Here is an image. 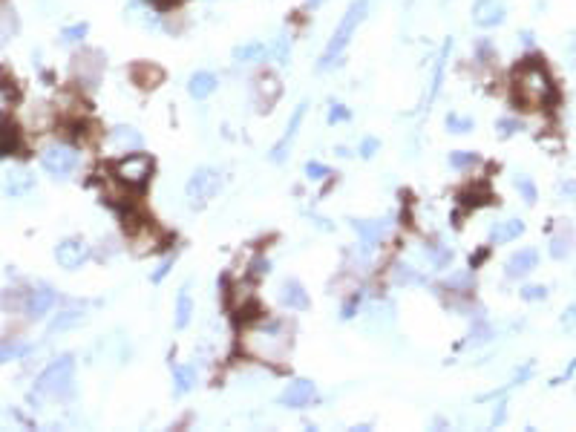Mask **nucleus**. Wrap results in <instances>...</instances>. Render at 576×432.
Returning a JSON list of instances; mask_svg holds the SVG:
<instances>
[{"mask_svg": "<svg viewBox=\"0 0 576 432\" xmlns=\"http://www.w3.org/2000/svg\"><path fill=\"white\" fill-rule=\"evenodd\" d=\"M219 185H222V179H219V173L214 170V167H196L193 176L188 179V185H185L188 205L190 207H205L210 199L216 196Z\"/></svg>", "mask_w": 576, "mask_h": 432, "instance_id": "4", "label": "nucleus"}, {"mask_svg": "<svg viewBox=\"0 0 576 432\" xmlns=\"http://www.w3.org/2000/svg\"><path fill=\"white\" fill-rule=\"evenodd\" d=\"M377 150H381V142H377V138H372V136H369V138H363V142H360V150H358V153H360L363 159H372Z\"/></svg>", "mask_w": 576, "mask_h": 432, "instance_id": "37", "label": "nucleus"}, {"mask_svg": "<svg viewBox=\"0 0 576 432\" xmlns=\"http://www.w3.org/2000/svg\"><path fill=\"white\" fill-rule=\"evenodd\" d=\"M308 3H312V6H320V3H326V0H308Z\"/></svg>", "mask_w": 576, "mask_h": 432, "instance_id": "47", "label": "nucleus"}, {"mask_svg": "<svg viewBox=\"0 0 576 432\" xmlns=\"http://www.w3.org/2000/svg\"><path fill=\"white\" fill-rule=\"evenodd\" d=\"M58 303V294H55L52 288H32L29 294H26V303H23V312L29 320H40L44 314L52 312V305Z\"/></svg>", "mask_w": 576, "mask_h": 432, "instance_id": "10", "label": "nucleus"}, {"mask_svg": "<svg viewBox=\"0 0 576 432\" xmlns=\"http://www.w3.org/2000/svg\"><path fill=\"white\" fill-rule=\"evenodd\" d=\"M288 52H291V38H288V35H279L277 47H274L277 61H279V64H286V61H288Z\"/></svg>", "mask_w": 576, "mask_h": 432, "instance_id": "34", "label": "nucleus"}, {"mask_svg": "<svg viewBox=\"0 0 576 432\" xmlns=\"http://www.w3.org/2000/svg\"><path fill=\"white\" fill-rule=\"evenodd\" d=\"M190 314H193V300H190V283H185L179 288V294H176V309H173V326L181 331V329H188L190 323Z\"/></svg>", "mask_w": 576, "mask_h": 432, "instance_id": "17", "label": "nucleus"}, {"mask_svg": "<svg viewBox=\"0 0 576 432\" xmlns=\"http://www.w3.org/2000/svg\"><path fill=\"white\" fill-rule=\"evenodd\" d=\"M265 55V44L262 40H248V44H242V47H236L234 49V61H240V64H254V61H260Z\"/></svg>", "mask_w": 576, "mask_h": 432, "instance_id": "22", "label": "nucleus"}, {"mask_svg": "<svg viewBox=\"0 0 576 432\" xmlns=\"http://www.w3.org/2000/svg\"><path fill=\"white\" fill-rule=\"evenodd\" d=\"M87 32H90L87 23H73V26H66V29H61V40L64 44H75V40H81Z\"/></svg>", "mask_w": 576, "mask_h": 432, "instance_id": "30", "label": "nucleus"}, {"mask_svg": "<svg viewBox=\"0 0 576 432\" xmlns=\"http://www.w3.org/2000/svg\"><path fill=\"white\" fill-rule=\"evenodd\" d=\"M516 188L522 190V196H525V202H527V205L536 202V188H533V182H530L527 176H518V179H516Z\"/></svg>", "mask_w": 576, "mask_h": 432, "instance_id": "31", "label": "nucleus"}, {"mask_svg": "<svg viewBox=\"0 0 576 432\" xmlns=\"http://www.w3.org/2000/svg\"><path fill=\"white\" fill-rule=\"evenodd\" d=\"M395 283H424V277L415 274L412 266H401V268L395 271Z\"/></svg>", "mask_w": 576, "mask_h": 432, "instance_id": "33", "label": "nucleus"}, {"mask_svg": "<svg viewBox=\"0 0 576 432\" xmlns=\"http://www.w3.org/2000/svg\"><path fill=\"white\" fill-rule=\"evenodd\" d=\"M78 323H84V314L75 312V309H69V312H61L58 317H55L47 331L49 334H58V331H66V329H75Z\"/></svg>", "mask_w": 576, "mask_h": 432, "instance_id": "23", "label": "nucleus"}, {"mask_svg": "<svg viewBox=\"0 0 576 432\" xmlns=\"http://www.w3.org/2000/svg\"><path fill=\"white\" fill-rule=\"evenodd\" d=\"M536 266H539V251L536 248H522L518 254H513L508 262H504V271H508L510 280H516V277H527Z\"/></svg>", "mask_w": 576, "mask_h": 432, "instance_id": "13", "label": "nucleus"}, {"mask_svg": "<svg viewBox=\"0 0 576 432\" xmlns=\"http://www.w3.org/2000/svg\"><path fill=\"white\" fill-rule=\"evenodd\" d=\"M171 266H173V257H164V262H162V266L156 268V274H153L150 280H153V283H162V280H164V274L171 271Z\"/></svg>", "mask_w": 576, "mask_h": 432, "instance_id": "40", "label": "nucleus"}, {"mask_svg": "<svg viewBox=\"0 0 576 432\" xmlns=\"http://www.w3.org/2000/svg\"><path fill=\"white\" fill-rule=\"evenodd\" d=\"M40 167H44L49 176L64 179V176H69L78 167V150L66 147V144L47 147L44 153H40Z\"/></svg>", "mask_w": 576, "mask_h": 432, "instance_id": "6", "label": "nucleus"}, {"mask_svg": "<svg viewBox=\"0 0 576 432\" xmlns=\"http://www.w3.org/2000/svg\"><path fill=\"white\" fill-rule=\"evenodd\" d=\"M473 127H475V121L467 118V116H455V113L447 116V130L449 133H470Z\"/></svg>", "mask_w": 576, "mask_h": 432, "instance_id": "29", "label": "nucleus"}, {"mask_svg": "<svg viewBox=\"0 0 576 432\" xmlns=\"http://www.w3.org/2000/svg\"><path fill=\"white\" fill-rule=\"evenodd\" d=\"M562 329H565L568 334H576V303L568 305L565 314H562Z\"/></svg>", "mask_w": 576, "mask_h": 432, "instance_id": "36", "label": "nucleus"}, {"mask_svg": "<svg viewBox=\"0 0 576 432\" xmlns=\"http://www.w3.org/2000/svg\"><path fill=\"white\" fill-rule=\"evenodd\" d=\"M32 352V343H23L18 338H6V340H0V366L9 364V360H21Z\"/></svg>", "mask_w": 576, "mask_h": 432, "instance_id": "19", "label": "nucleus"}, {"mask_svg": "<svg viewBox=\"0 0 576 432\" xmlns=\"http://www.w3.org/2000/svg\"><path fill=\"white\" fill-rule=\"evenodd\" d=\"M156 6H171V3H176V0H153Z\"/></svg>", "mask_w": 576, "mask_h": 432, "instance_id": "45", "label": "nucleus"}, {"mask_svg": "<svg viewBox=\"0 0 576 432\" xmlns=\"http://www.w3.org/2000/svg\"><path fill=\"white\" fill-rule=\"evenodd\" d=\"M305 176H308V179H314V182H317V179L331 176V170H329L326 164H320V162H305Z\"/></svg>", "mask_w": 576, "mask_h": 432, "instance_id": "32", "label": "nucleus"}, {"mask_svg": "<svg viewBox=\"0 0 576 432\" xmlns=\"http://www.w3.org/2000/svg\"><path fill=\"white\" fill-rule=\"evenodd\" d=\"M449 49H453V40H447L441 55H438V61H435V75H432V87H429V95H427V107L435 101V95H438L441 84H444V66H447V58H449Z\"/></svg>", "mask_w": 576, "mask_h": 432, "instance_id": "20", "label": "nucleus"}, {"mask_svg": "<svg viewBox=\"0 0 576 432\" xmlns=\"http://www.w3.org/2000/svg\"><path fill=\"white\" fill-rule=\"evenodd\" d=\"M571 58H573V64H576V40H573V47H571Z\"/></svg>", "mask_w": 576, "mask_h": 432, "instance_id": "46", "label": "nucleus"}, {"mask_svg": "<svg viewBox=\"0 0 576 432\" xmlns=\"http://www.w3.org/2000/svg\"><path fill=\"white\" fill-rule=\"evenodd\" d=\"M55 259H58L61 268L75 271L90 259V245L84 240H64V242H58V248H55Z\"/></svg>", "mask_w": 576, "mask_h": 432, "instance_id": "7", "label": "nucleus"}, {"mask_svg": "<svg viewBox=\"0 0 576 432\" xmlns=\"http://www.w3.org/2000/svg\"><path fill=\"white\" fill-rule=\"evenodd\" d=\"M366 15H369V0H352V3H349L346 15L340 18V23H337L329 47H326V52H323V58H320V69H331L334 64H340V55L346 52L349 40H352V35L358 32V26L366 21Z\"/></svg>", "mask_w": 576, "mask_h": 432, "instance_id": "2", "label": "nucleus"}, {"mask_svg": "<svg viewBox=\"0 0 576 432\" xmlns=\"http://www.w3.org/2000/svg\"><path fill=\"white\" fill-rule=\"evenodd\" d=\"M329 124H340V121H346L349 118V110L343 107V104H331V110H329Z\"/></svg>", "mask_w": 576, "mask_h": 432, "instance_id": "38", "label": "nucleus"}, {"mask_svg": "<svg viewBox=\"0 0 576 432\" xmlns=\"http://www.w3.org/2000/svg\"><path fill=\"white\" fill-rule=\"evenodd\" d=\"M352 228H355V233L360 236L363 251H372L377 242L384 240V233H386V228H389V219H355Z\"/></svg>", "mask_w": 576, "mask_h": 432, "instance_id": "11", "label": "nucleus"}, {"mask_svg": "<svg viewBox=\"0 0 576 432\" xmlns=\"http://www.w3.org/2000/svg\"><path fill=\"white\" fill-rule=\"evenodd\" d=\"M504 418H508V403L501 401L499 407H496V412H493V427H501V424H504Z\"/></svg>", "mask_w": 576, "mask_h": 432, "instance_id": "42", "label": "nucleus"}, {"mask_svg": "<svg viewBox=\"0 0 576 432\" xmlns=\"http://www.w3.org/2000/svg\"><path fill=\"white\" fill-rule=\"evenodd\" d=\"M133 78L142 84V87H156L162 81V69L159 66H147V64H136L133 66Z\"/></svg>", "mask_w": 576, "mask_h": 432, "instance_id": "25", "label": "nucleus"}, {"mask_svg": "<svg viewBox=\"0 0 576 432\" xmlns=\"http://www.w3.org/2000/svg\"><path fill=\"white\" fill-rule=\"evenodd\" d=\"M251 271H254L257 277H260V274H268V259H265V257H257L254 262H251Z\"/></svg>", "mask_w": 576, "mask_h": 432, "instance_id": "44", "label": "nucleus"}, {"mask_svg": "<svg viewBox=\"0 0 576 432\" xmlns=\"http://www.w3.org/2000/svg\"><path fill=\"white\" fill-rule=\"evenodd\" d=\"M513 101L522 110H542L556 101V84L539 58H527L513 75Z\"/></svg>", "mask_w": 576, "mask_h": 432, "instance_id": "1", "label": "nucleus"}, {"mask_svg": "<svg viewBox=\"0 0 576 432\" xmlns=\"http://www.w3.org/2000/svg\"><path fill=\"white\" fill-rule=\"evenodd\" d=\"M475 162H479V156H475L473 150H455V153H449V167H455V170H467V167H473Z\"/></svg>", "mask_w": 576, "mask_h": 432, "instance_id": "28", "label": "nucleus"}, {"mask_svg": "<svg viewBox=\"0 0 576 432\" xmlns=\"http://www.w3.org/2000/svg\"><path fill=\"white\" fill-rule=\"evenodd\" d=\"M522 233H525V222L522 219H504V222H496V225L490 228V242L504 245V242L518 240Z\"/></svg>", "mask_w": 576, "mask_h": 432, "instance_id": "15", "label": "nucleus"}, {"mask_svg": "<svg viewBox=\"0 0 576 432\" xmlns=\"http://www.w3.org/2000/svg\"><path fill=\"white\" fill-rule=\"evenodd\" d=\"M35 188V176L32 173H26V170H15V173H9L6 176V182H3V190L9 193V196H26Z\"/></svg>", "mask_w": 576, "mask_h": 432, "instance_id": "18", "label": "nucleus"}, {"mask_svg": "<svg viewBox=\"0 0 576 432\" xmlns=\"http://www.w3.org/2000/svg\"><path fill=\"white\" fill-rule=\"evenodd\" d=\"M150 173H153V159L145 156V153H136V156L116 162V179L127 188H136V190L145 188L150 182Z\"/></svg>", "mask_w": 576, "mask_h": 432, "instance_id": "5", "label": "nucleus"}, {"mask_svg": "<svg viewBox=\"0 0 576 432\" xmlns=\"http://www.w3.org/2000/svg\"><path fill=\"white\" fill-rule=\"evenodd\" d=\"M314 395H317L314 383L305 381V378H300V381H294V383L286 386V392L279 395V403H283V407H288V409H303Z\"/></svg>", "mask_w": 576, "mask_h": 432, "instance_id": "12", "label": "nucleus"}, {"mask_svg": "<svg viewBox=\"0 0 576 432\" xmlns=\"http://www.w3.org/2000/svg\"><path fill=\"white\" fill-rule=\"evenodd\" d=\"M112 142H116L118 147L138 150V147H142V133L133 130V127H116V130H112Z\"/></svg>", "mask_w": 576, "mask_h": 432, "instance_id": "24", "label": "nucleus"}, {"mask_svg": "<svg viewBox=\"0 0 576 432\" xmlns=\"http://www.w3.org/2000/svg\"><path fill=\"white\" fill-rule=\"evenodd\" d=\"M173 383L176 395H188L196 386V366H173Z\"/></svg>", "mask_w": 576, "mask_h": 432, "instance_id": "21", "label": "nucleus"}, {"mask_svg": "<svg viewBox=\"0 0 576 432\" xmlns=\"http://www.w3.org/2000/svg\"><path fill=\"white\" fill-rule=\"evenodd\" d=\"M544 297H547L544 285H525L522 288V300H527V303H536V300H544Z\"/></svg>", "mask_w": 576, "mask_h": 432, "instance_id": "35", "label": "nucleus"}, {"mask_svg": "<svg viewBox=\"0 0 576 432\" xmlns=\"http://www.w3.org/2000/svg\"><path fill=\"white\" fill-rule=\"evenodd\" d=\"M499 127H501V133H504V136H510L513 130H522V124L513 121V118H501V121H499Z\"/></svg>", "mask_w": 576, "mask_h": 432, "instance_id": "41", "label": "nucleus"}, {"mask_svg": "<svg viewBox=\"0 0 576 432\" xmlns=\"http://www.w3.org/2000/svg\"><path fill=\"white\" fill-rule=\"evenodd\" d=\"M18 144V133H15V124H0V156H6V153H12Z\"/></svg>", "mask_w": 576, "mask_h": 432, "instance_id": "27", "label": "nucleus"}, {"mask_svg": "<svg viewBox=\"0 0 576 432\" xmlns=\"http://www.w3.org/2000/svg\"><path fill=\"white\" fill-rule=\"evenodd\" d=\"M360 305V294H355L352 300H349L346 305H343V320H349V317H355V309Z\"/></svg>", "mask_w": 576, "mask_h": 432, "instance_id": "43", "label": "nucleus"}, {"mask_svg": "<svg viewBox=\"0 0 576 432\" xmlns=\"http://www.w3.org/2000/svg\"><path fill=\"white\" fill-rule=\"evenodd\" d=\"M568 254H571L568 240H553V245H551V257H553V259H565Z\"/></svg>", "mask_w": 576, "mask_h": 432, "instance_id": "39", "label": "nucleus"}, {"mask_svg": "<svg viewBox=\"0 0 576 432\" xmlns=\"http://www.w3.org/2000/svg\"><path fill=\"white\" fill-rule=\"evenodd\" d=\"M73 374H75L73 355H61L58 360H52V364L38 374L29 401L35 403L40 398H66L69 392H73Z\"/></svg>", "mask_w": 576, "mask_h": 432, "instance_id": "3", "label": "nucleus"}, {"mask_svg": "<svg viewBox=\"0 0 576 432\" xmlns=\"http://www.w3.org/2000/svg\"><path fill=\"white\" fill-rule=\"evenodd\" d=\"M216 84L219 81H216L214 73H193L190 81H188V95L196 101H202V99H208V95L216 92Z\"/></svg>", "mask_w": 576, "mask_h": 432, "instance_id": "16", "label": "nucleus"}, {"mask_svg": "<svg viewBox=\"0 0 576 432\" xmlns=\"http://www.w3.org/2000/svg\"><path fill=\"white\" fill-rule=\"evenodd\" d=\"M490 338H493V329H490V323L487 320H475L473 323V329H470V338H467V343H473V346H484Z\"/></svg>", "mask_w": 576, "mask_h": 432, "instance_id": "26", "label": "nucleus"}, {"mask_svg": "<svg viewBox=\"0 0 576 432\" xmlns=\"http://www.w3.org/2000/svg\"><path fill=\"white\" fill-rule=\"evenodd\" d=\"M305 101H300L297 107H294V113H291V118H288V127H286V133L279 136V142L271 147V162H277V164H283L286 162V156H288V147H291V142L297 138V130H300V124H303V118H305Z\"/></svg>", "mask_w": 576, "mask_h": 432, "instance_id": "8", "label": "nucleus"}, {"mask_svg": "<svg viewBox=\"0 0 576 432\" xmlns=\"http://www.w3.org/2000/svg\"><path fill=\"white\" fill-rule=\"evenodd\" d=\"M504 3L501 0H475L473 6V23L481 26V29H493V26L504 23Z\"/></svg>", "mask_w": 576, "mask_h": 432, "instance_id": "9", "label": "nucleus"}, {"mask_svg": "<svg viewBox=\"0 0 576 432\" xmlns=\"http://www.w3.org/2000/svg\"><path fill=\"white\" fill-rule=\"evenodd\" d=\"M279 303H283L286 309H294V312H305L308 305H312L300 280H286L283 285H279Z\"/></svg>", "mask_w": 576, "mask_h": 432, "instance_id": "14", "label": "nucleus"}]
</instances>
